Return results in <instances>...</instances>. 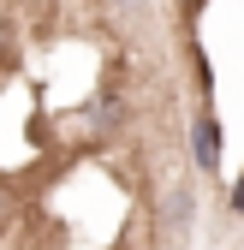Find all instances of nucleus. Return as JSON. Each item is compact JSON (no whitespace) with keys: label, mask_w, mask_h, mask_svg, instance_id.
Instances as JSON below:
<instances>
[{"label":"nucleus","mask_w":244,"mask_h":250,"mask_svg":"<svg viewBox=\"0 0 244 250\" xmlns=\"http://www.w3.org/2000/svg\"><path fill=\"white\" fill-rule=\"evenodd\" d=\"M191 155H197V173L203 179H221V155H226V125L215 119V113H197L191 119Z\"/></svg>","instance_id":"nucleus-1"},{"label":"nucleus","mask_w":244,"mask_h":250,"mask_svg":"<svg viewBox=\"0 0 244 250\" xmlns=\"http://www.w3.org/2000/svg\"><path fill=\"white\" fill-rule=\"evenodd\" d=\"M226 208H232V214H244V173L232 179V191H226Z\"/></svg>","instance_id":"nucleus-2"}]
</instances>
